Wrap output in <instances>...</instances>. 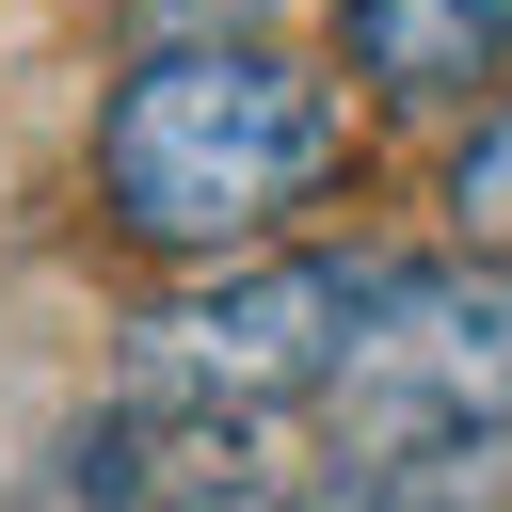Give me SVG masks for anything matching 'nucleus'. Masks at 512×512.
I'll list each match as a JSON object with an SVG mask.
<instances>
[{
	"label": "nucleus",
	"instance_id": "f257e3e1",
	"mask_svg": "<svg viewBox=\"0 0 512 512\" xmlns=\"http://www.w3.org/2000/svg\"><path fill=\"white\" fill-rule=\"evenodd\" d=\"M336 176V96L256 32H176L96 112V208L144 256H240Z\"/></svg>",
	"mask_w": 512,
	"mask_h": 512
},
{
	"label": "nucleus",
	"instance_id": "f03ea898",
	"mask_svg": "<svg viewBox=\"0 0 512 512\" xmlns=\"http://www.w3.org/2000/svg\"><path fill=\"white\" fill-rule=\"evenodd\" d=\"M368 272L384 256H256L192 304H144V336H128L144 416H304L368 320Z\"/></svg>",
	"mask_w": 512,
	"mask_h": 512
},
{
	"label": "nucleus",
	"instance_id": "7ed1b4c3",
	"mask_svg": "<svg viewBox=\"0 0 512 512\" xmlns=\"http://www.w3.org/2000/svg\"><path fill=\"white\" fill-rule=\"evenodd\" d=\"M368 96H464L512 64V0H336Z\"/></svg>",
	"mask_w": 512,
	"mask_h": 512
},
{
	"label": "nucleus",
	"instance_id": "20e7f679",
	"mask_svg": "<svg viewBox=\"0 0 512 512\" xmlns=\"http://www.w3.org/2000/svg\"><path fill=\"white\" fill-rule=\"evenodd\" d=\"M448 224H464V256H496V272H512V112H480V128H464V160H448Z\"/></svg>",
	"mask_w": 512,
	"mask_h": 512
}]
</instances>
